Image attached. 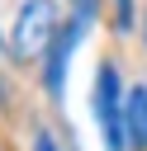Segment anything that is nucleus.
I'll return each mask as SVG.
<instances>
[{"label":"nucleus","mask_w":147,"mask_h":151,"mask_svg":"<svg viewBox=\"0 0 147 151\" xmlns=\"http://www.w3.org/2000/svg\"><path fill=\"white\" fill-rule=\"evenodd\" d=\"M62 14H57V0H24L19 9H14V24H9V38H5V47H9V57L14 61H38V57H47V47L57 42V33H62Z\"/></svg>","instance_id":"f257e3e1"},{"label":"nucleus","mask_w":147,"mask_h":151,"mask_svg":"<svg viewBox=\"0 0 147 151\" xmlns=\"http://www.w3.org/2000/svg\"><path fill=\"white\" fill-rule=\"evenodd\" d=\"M123 80H119V66L114 61H100L95 66V80H90V118L100 127V142L104 151H128V137H123Z\"/></svg>","instance_id":"f03ea898"},{"label":"nucleus","mask_w":147,"mask_h":151,"mask_svg":"<svg viewBox=\"0 0 147 151\" xmlns=\"http://www.w3.org/2000/svg\"><path fill=\"white\" fill-rule=\"evenodd\" d=\"M85 28H90V19H66L62 24V33H57V42L47 47V57H43V90H47V99L52 104H62L66 99V71H71V57H76V47H81V38H85Z\"/></svg>","instance_id":"7ed1b4c3"},{"label":"nucleus","mask_w":147,"mask_h":151,"mask_svg":"<svg viewBox=\"0 0 147 151\" xmlns=\"http://www.w3.org/2000/svg\"><path fill=\"white\" fill-rule=\"evenodd\" d=\"M123 137H128V151H147V85H128L123 94Z\"/></svg>","instance_id":"20e7f679"},{"label":"nucleus","mask_w":147,"mask_h":151,"mask_svg":"<svg viewBox=\"0 0 147 151\" xmlns=\"http://www.w3.org/2000/svg\"><path fill=\"white\" fill-rule=\"evenodd\" d=\"M138 24V5L133 0H114V33H133Z\"/></svg>","instance_id":"39448f33"},{"label":"nucleus","mask_w":147,"mask_h":151,"mask_svg":"<svg viewBox=\"0 0 147 151\" xmlns=\"http://www.w3.org/2000/svg\"><path fill=\"white\" fill-rule=\"evenodd\" d=\"M33 151H62V142H57L47 127H38V132H33Z\"/></svg>","instance_id":"423d86ee"},{"label":"nucleus","mask_w":147,"mask_h":151,"mask_svg":"<svg viewBox=\"0 0 147 151\" xmlns=\"http://www.w3.org/2000/svg\"><path fill=\"white\" fill-rule=\"evenodd\" d=\"M71 14H76V19H90V24H95V14H100V0H71Z\"/></svg>","instance_id":"0eeeda50"},{"label":"nucleus","mask_w":147,"mask_h":151,"mask_svg":"<svg viewBox=\"0 0 147 151\" xmlns=\"http://www.w3.org/2000/svg\"><path fill=\"white\" fill-rule=\"evenodd\" d=\"M142 38H147V9H142Z\"/></svg>","instance_id":"6e6552de"},{"label":"nucleus","mask_w":147,"mask_h":151,"mask_svg":"<svg viewBox=\"0 0 147 151\" xmlns=\"http://www.w3.org/2000/svg\"><path fill=\"white\" fill-rule=\"evenodd\" d=\"M5 38H9V33H5V28H0V42H5Z\"/></svg>","instance_id":"1a4fd4ad"},{"label":"nucleus","mask_w":147,"mask_h":151,"mask_svg":"<svg viewBox=\"0 0 147 151\" xmlns=\"http://www.w3.org/2000/svg\"><path fill=\"white\" fill-rule=\"evenodd\" d=\"M0 151H5V146H0Z\"/></svg>","instance_id":"9d476101"}]
</instances>
